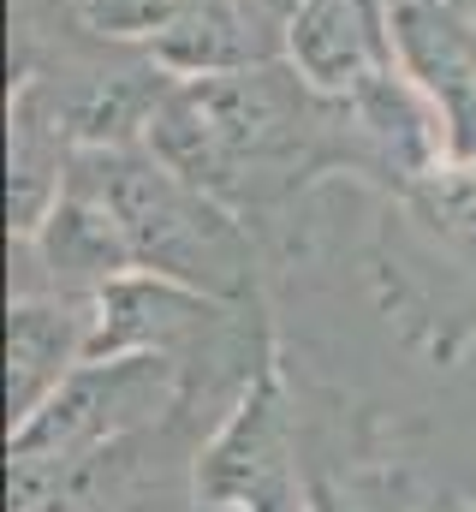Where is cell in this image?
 I'll list each match as a JSON object with an SVG mask.
<instances>
[{
    "instance_id": "5",
    "label": "cell",
    "mask_w": 476,
    "mask_h": 512,
    "mask_svg": "<svg viewBox=\"0 0 476 512\" xmlns=\"http://www.w3.org/2000/svg\"><path fill=\"white\" fill-rule=\"evenodd\" d=\"M387 36L447 131V155L476 161V12L459 0H387Z\"/></svg>"
},
{
    "instance_id": "2",
    "label": "cell",
    "mask_w": 476,
    "mask_h": 512,
    "mask_svg": "<svg viewBox=\"0 0 476 512\" xmlns=\"http://www.w3.org/2000/svg\"><path fill=\"white\" fill-rule=\"evenodd\" d=\"M66 191H84L108 209L143 274L179 280L227 304H262V251L250 221H238L221 197L173 173L149 143L78 149Z\"/></svg>"
},
{
    "instance_id": "3",
    "label": "cell",
    "mask_w": 476,
    "mask_h": 512,
    "mask_svg": "<svg viewBox=\"0 0 476 512\" xmlns=\"http://www.w3.org/2000/svg\"><path fill=\"white\" fill-rule=\"evenodd\" d=\"M179 405H197L185 364L167 352H125L90 358L48 393V405L6 435V459H72L90 447H108L119 435H137ZM209 411V405H203Z\"/></svg>"
},
{
    "instance_id": "4",
    "label": "cell",
    "mask_w": 476,
    "mask_h": 512,
    "mask_svg": "<svg viewBox=\"0 0 476 512\" xmlns=\"http://www.w3.org/2000/svg\"><path fill=\"white\" fill-rule=\"evenodd\" d=\"M197 495L209 512H304L298 387L286 382L280 352L209 435L197 459Z\"/></svg>"
},
{
    "instance_id": "6",
    "label": "cell",
    "mask_w": 476,
    "mask_h": 512,
    "mask_svg": "<svg viewBox=\"0 0 476 512\" xmlns=\"http://www.w3.org/2000/svg\"><path fill=\"white\" fill-rule=\"evenodd\" d=\"M84 30L102 42H131L173 78L233 72L262 60L233 0H84Z\"/></svg>"
},
{
    "instance_id": "8",
    "label": "cell",
    "mask_w": 476,
    "mask_h": 512,
    "mask_svg": "<svg viewBox=\"0 0 476 512\" xmlns=\"http://www.w3.org/2000/svg\"><path fill=\"white\" fill-rule=\"evenodd\" d=\"M286 60L328 96H352L369 78L393 72L387 0H304L286 30Z\"/></svg>"
},
{
    "instance_id": "12",
    "label": "cell",
    "mask_w": 476,
    "mask_h": 512,
    "mask_svg": "<svg viewBox=\"0 0 476 512\" xmlns=\"http://www.w3.org/2000/svg\"><path fill=\"white\" fill-rule=\"evenodd\" d=\"M459 6H471V12H476V0H459Z\"/></svg>"
},
{
    "instance_id": "1",
    "label": "cell",
    "mask_w": 476,
    "mask_h": 512,
    "mask_svg": "<svg viewBox=\"0 0 476 512\" xmlns=\"http://www.w3.org/2000/svg\"><path fill=\"white\" fill-rule=\"evenodd\" d=\"M143 143L238 221H268L328 167H375L352 102L316 90L286 54L173 78Z\"/></svg>"
},
{
    "instance_id": "10",
    "label": "cell",
    "mask_w": 476,
    "mask_h": 512,
    "mask_svg": "<svg viewBox=\"0 0 476 512\" xmlns=\"http://www.w3.org/2000/svg\"><path fill=\"white\" fill-rule=\"evenodd\" d=\"M233 6H238V18H244V30H250V42H256V54L280 60L286 54V30H292V18H298L304 0H233Z\"/></svg>"
},
{
    "instance_id": "7",
    "label": "cell",
    "mask_w": 476,
    "mask_h": 512,
    "mask_svg": "<svg viewBox=\"0 0 476 512\" xmlns=\"http://www.w3.org/2000/svg\"><path fill=\"white\" fill-rule=\"evenodd\" d=\"M90 304L66 292H18L6 310V435L30 423L48 393L84 364L90 346Z\"/></svg>"
},
{
    "instance_id": "9",
    "label": "cell",
    "mask_w": 476,
    "mask_h": 512,
    "mask_svg": "<svg viewBox=\"0 0 476 512\" xmlns=\"http://www.w3.org/2000/svg\"><path fill=\"white\" fill-rule=\"evenodd\" d=\"M6 126H12V173H6V215H12V239H30L54 203L66 197V179H72V155L78 143L66 137L60 114L48 108L42 84L30 72H18V90H12V108H6Z\"/></svg>"
},
{
    "instance_id": "11",
    "label": "cell",
    "mask_w": 476,
    "mask_h": 512,
    "mask_svg": "<svg viewBox=\"0 0 476 512\" xmlns=\"http://www.w3.org/2000/svg\"><path fill=\"white\" fill-rule=\"evenodd\" d=\"M417 512H476V501H465V495H447V489H429V495L417 501Z\"/></svg>"
}]
</instances>
